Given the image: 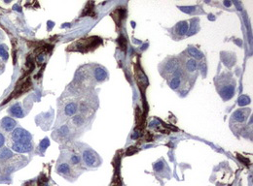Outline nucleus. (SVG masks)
Returning a JSON list of instances; mask_svg holds the SVG:
<instances>
[{
  "instance_id": "9d476101",
  "label": "nucleus",
  "mask_w": 253,
  "mask_h": 186,
  "mask_svg": "<svg viewBox=\"0 0 253 186\" xmlns=\"http://www.w3.org/2000/svg\"><path fill=\"white\" fill-rule=\"evenodd\" d=\"M187 52H188V55L190 57H192L195 60H200V59H202V58H204V53H202V52H200V50H199L198 49H196L193 46H190L188 48V49H187Z\"/></svg>"
},
{
  "instance_id": "a878e982",
  "label": "nucleus",
  "mask_w": 253,
  "mask_h": 186,
  "mask_svg": "<svg viewBox=\"0 0 253 186\" xmlns=\"http://www.w3.org/2000/svg\"><path fill=\"white\" fill-rule=\"evenodd\" d=\"M200 69H201L202 73V71H204V77H205V74H206V66H205V62H201V64H200Z\"/></svg>"
},
{
  "instance_id": "39448f33",
  "label": "nucleus",
  "mask_w": 253,
  "mask_h": 186,
  "mask_svg": "<svg viewBox=\"0 0 253 186\" xmlns=\"http://www.w3.org/2000/svg\"><path fill=\"white\" fill-rule=\"evenodd\" d=\"M249 114H250L249 108H240L232 114V120L237 123H243L246 120Z\"/></svg>"
},
{
  "instance_id": "dca6fc26",
  "label": "nucleus",
  "mask_w": 253,
  "mask_h": 186,
  "mask_svg": "<svg viewBox=\"0 0 253 186\" xmlns=\"http://www.w3.org/2000/svg\"><path fill=\"white\" fill-rule=\"evenodd\" d=\"M179 9H180L182 12H184V13L187 14H195L196 13V11L198 10V7L197 6H180L179 7Z\"/></svg>"
},
{
  "instance_id": "ddd939ff",
  "label": "nucleus",
  "mask_w": 253,
  "mask_h": 186,
  "mask_svg": "<svg viewBox=\"0 0 253 186\" xmlns=\"http://www.w3.org/2000/svg\"><path fill=\"white\" fill-rule=\"evenodd\" d=\"M191 27L190 29L188 30L189 32L187 33V36H192L195 33H197L199 30H200V21H199V18H193L192 21H191Z\"/></svg>"
},
{
  "instance_id": "b1692460",
  "label": "nucleus",
  "mask_w": 253,
  "mask_h": 186,
  "mask_svg": "<svg viewBox=\"0 0 253 186\" xmlns=\"http://www.w3.org/2000/svg\"><path fill=\"white\" fill-rule=\"evenodd\" d=\"M163 169V161H158L157 163L154 164V170L155 172H161Z\"/></svg>"
},
{
  "instance_id": "4468645a",
  "label": "nucleus",
  "mask_w": 253,
  "mask_h": 186,
  "mask_svg": "<svg viewBox=\"0 0 253 186\" xmlns=\"http://www.w3.org/2000/svg\"><path fill=\"white\" fill-rule=\"evenodd\" d=\"M12 157H13V152L9 148L4 147V148L0 149V160H7Z\"/></svg>"
},
{
  "instance_id": "2eb2a0df",
  "label": "nucleus",
  "mask_w": 253,
  "mask_h": 186,
  "mask_svg": "<svg viewBox=\"0 0 253 186\" xmlns=\"http://www.w3.org/2000/svg\"><path fill=\"white\" fill-rule=\"evenodd\" d=\"M181 81H182V78H179V77H175L173 79H171L169 81V87L171 89H177L180 87L181 85Z\"/></svg>"
},
{
  "instance_id": "c85d7f7f",
  "label": "nucleus",
  "mask_w": 253,
  "mask_h": 186,
  "mask_svg": "<svg viewBox=\"0 0 253 186\" xmlns=\"http://www.w3.org/2000/svg\"><path fill=\"white\" fill-rule=\"evenodd\" d=\"M137 136H138V134H137V132H135V134L132 136V139H136L137 138Z\"/></svg>"
},
{
  "instance_id": "423d86ee",
  "label": "nucleus",
  "mask_w": 253,
  "mask_h": 186,
  "mask_svg": "<svg viewBox=\"0 0 253 186\" xmlns=\"http://www.w3.org/2000/svg\"><path fill=\"white\" fill-rule=\"evenodd\" d=\"M32 143L28 142V143H22V142H14L13 145H12V149H13L15 152L18 153H28L32 150Z\"/></svg>"
},
{
  "instance_id": "9b49d317",
  "label": "nucleus",
  "mask_w": 253,
  "mask_h": 186,
  "mask_svg": "<svg viewBox=\"0 0 253 186\" xmlns=\"http://www.w3.org/2000/svg\"><path fill=\"white\" fill-rule=\"evenodd\" d=\"M9 111H10V114L12 115H14V116H16V117H19V118L23 117V115H25V114H23V111H22V108L21 104H19V103H17V104L13 105V106L10 108Z\"/></svg>"
},
{
  "instance_id": "7ed1b4c3",
  "label": "nucleus",
  "mask_w": 253,
  "mask_h": 186,
  "mask_svg": "<svg viewBox=\"0 0 253 186\" xmlns=\"http://www.w3.org/2000/svg\"><path fill=\"white\" fill-rule=\"evenodd\" d=\"M188 30H189V22L186 21H179L177 22L176 24L174 25V27L171 31H172V35L174 38H178V37H183L187 35L188 33Z\"/></svg>"
},
{
  "instance_id": "f03ea898",
  "label": "nucleus",
  "mask_w": 253,
  "mask_h": 186,
  "mask_svg": "<svg viewBox=\"0 0 253 186\" xmlns=\"http://www.w3.org/2000/svg\"><path fill=\"white\" fill-rule=\"evenodd\" d=\"M31 139H32L31 134L22 128H16L12 133V140L15 142L28 143L31 142Z\"/></svg>"
},
{
  "instance_id": "f257e3e1",
  "label": "nucleus",
  "mask_w": 253,
  "mask_h": 186,
  "mask_svg": "<svg viewBox=\"0 0 253 186\" xmlns=\"http://www.w3.org/2000/svg\"><path fill=\"white\" fill-rule=\"evenodd\" d=\"M216 87L219 95L224 101L232 99L236 91V81L228 74H222L216 79Z\"/></svg>"
},
{
  "instance_id": "20e7f679",
  "label": "nucleus",
  "mask_w": 253,
  "mask_h": 186,
  "mask_svg": "<svg viewBox=\"0 0 253 186\" xmlns=\"http://www.w3.org/2000/svg\"><path fill=\"white\" fill-rule=\"evenodd\" d=\"M182 70L184 73L192 74L195 73L198 70V63L197 61L193 59L192 57H185L184 62L182 63Z\"/></svg>"
},
{
  "instance_id": "bb28decb",
  "label": "nucleus",
  "mask_w": 253,
  "mask_h": 186,
  "mask_svg": "<svg viewBox=\"0 0 253 186\" xmlns=\"http://www.w3.org/2000/svg\"><path fill=\"white\" fill-rule=\"evenodd\" d=\"M4 143H5V138H4V136L0 133V147H2L4 145Z\"/></svg>"
},
{
  "instance_id": "6e6552de",
  "label": "nucleus",
  "mask_w": 253,
  "mask_h": 186,
  "mask_svg": "<svg viewBox=\"0 0 253 186\" xmlns=\"http://www.w3.org/2000/svg\"><path fill=\"white\" fill-rule=\"evenodd\" d=\"M1 127L3 128L6 132H11L15 129L16 127V121L11 117H4L1 120Z\"/></svg>"
},
{
  "instance_id": "5701e85b",
  "label": "nucleus",
  "mask_w": 253,
  "mask_h": 186,
  "mask_svg": "<svg viewBox=\"0 0 253 186\" xmlns=\"http://www.w3.org/2000/svg\"><path fill=\"white\" fill-rule=\"evenodd\" d=\"M49 145H50V141H49V139H47V138H45L44 140H43V141L40 142V145H39V149H40L42 152H44V151L47 149V147L49 146Z\"/></svg>"
},
{
  "instance_id": "f3484780",
  "label": "nucleus",
  "mask_w": 253,
  "mask_h": 186,
  "mask_svg": "<svg viewBox=\"0 0 253 186\" xmlns=\"http://www.w3.org/2000/svg\"><path fill=\"white\" fill-rule=\"evenodd\" d=\"M69 170H70V167L68 164H66V163H62V164H60L57 168V173H61V174L67 173Z\"/></svg>"
},
{
  "instance_id": "0eeeda50",
  "label": "nucleus",
  "mask_w": 253,
  "mask_h": 186,
  "mask_svg": "<svg viewBox=\"0 0 253 186\" xmlns=\"http://www.w3.org/2000/svg\"><path fill=\"white\" fill-rule=\"evenodd\" d=\"M83 160L87 166L93 167L97 163V156L92 150H85L83 152Z\"/></svg>"
},
{
  "instance_id": "4be33fe9",
  "label": "nucleus",
  "mask_w": 253,
  "mask_h": 186,
  "mask_svg": "<svg viewBox=\"0 0 253 186\" xmlns=\"http://www.w3.org/2000/svg\"><path fill=\"white\" fill-rule=\"evenodd\" d=\"M69 133V128L68 126L66 125H62L60 129L57 130V134L60 136V137H65V136H67Z\"/></svg>"
},
{
  "instance_id": "aec40b11",
  "label": "nucleus",
  "mask_w": 253,
  "mask_h": 186,
  "mask_svg": "<svg viewBox=\"0 0 253 186\" xmlns=\"http://www.w3.org/2000/svg\"><path fill=\"white\" fill-rule=\"evenodd\" d=\"M249 103H250V98H249L248 96L243 95V96H240V98H239V105H240V107L246 106V105H248Z\"/></svg>"
},
{
  "instance_id": "cd10ccee",
  "label": "nucleus",
  "mask_w": 253,
  "mask_h": 186,
  "mask_svg": "<svg viewBox=\"0 0 253 186\" xmlns=\"http://www.w3.org/2000/svg\"><path fill=\"white\" fill-rule=\"evenodd\" d=\"M224 5L227 6V7H231L232 2H230V1H224Z\"/></svg>"
},
{
  "instance_id": "393cba45",
  "label": "nucleus",
  "mask_w": 253,
  "mask_h": 186,
  "mask_svg": "<svg viewBox=\"0 0 253 186\" xmlns=\"http://www.w3.org/2000/svg\"><path fill=\"white\" fill-rule=\"evenodd\" d=\"M70 160H71V163L73 165H77L80 163V157H79V155H72Z\"/></svg>"
},
{
  "instance_id": "f8f14e48",
  "label": "nucleus",
  "mask_w": 253,
  "mask_h": 186,
  "mask_svg": "<svg viewBox=\"0 0 253 186\" xmlns=\"http://www.w3.org/2000/svg\"><path fill=\"white\" fill-rule=\"evenodd\" d=\"M77 110H78L77 104L74 103V102H71V103H69V104H67L65 106V108H64V114L66 116H73L77 112Z\"/></svg>"
},
{
  "instance_id": "412c9836",
  "label": "nucleus",
  "mask_w": 253,
  "mask_h": 186,
  "mask_svg": "<svg viewBox=\"0 0 253 186\" xmlns=\"http://www.w3.org/2000/svg\"><path fill=\"white\" fill-rule=\"evenodd\" d=\"M224 60V63L225 65H227L228 67H232V66L235 64V55H232V57L230 58L229 57V54L228 53H226V59H223Z\"/></svg>"
},
{
  "instance_id": "a211bd4d",
  "label": "nucleus",
  "mask_w": 253,
  "mask_h": 186,
  "mask_svg": "<svg viewBox=\"0 0 253 186\" xmlns=\"http://www.w3.org/2000/svg\"><path fill=\"white\" fill-rule=\"evenodd\" d=\"M72 121H73V124H75L76 126L80 127L85 123V119L82 115H75V116H73Z\"/></svg>"
},
{
  "instance_id": "1a4fd4ad",
  "label": "nucleus",
  "mask_w": 253,
  "mask_h": 186,
  "mask_svg": "<svg viewBox=\"0 0 253 186\" xmlns=\"http://www.w3.org/2000/svg\"><path fill=\"white\" fill-rule=\"evenodd\" d=\"M93 75H95V79L97 81H103L107 79V71L102 67H96L95 69V72H93Z\"/></svg>"
},
{
  "instance_id": "6ab92c4d",
  "label": "nucleus",
  "mask_w": 253,
  "mask_h": 186,
  "mask_svg": "<svg viewBox=\"0 0 253 186\" xmlns=\"http://www.w3.org/2000/svg\"><path fill=\"white\" fill-rule=\"evenodd\" d=\"M0 56L2 57V59L4 61L8 60L9 54H8V52H7V49H6V46L5 45H0Z\"/></svg>"
}]
</instances>
